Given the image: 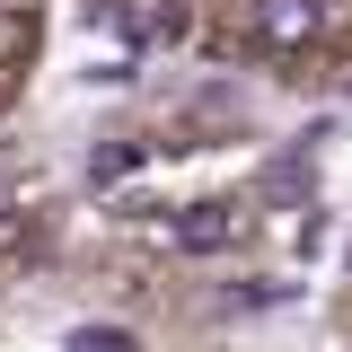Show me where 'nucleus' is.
Here are the masks:
<instances>
[{"label":"nucleus","mask_w":352,"mask_h":352,"mask_svg":"<svg viewBox=\"0 0 352 352\" xmlns=\"http://www.w3.org/2000/svg\"><path fill=\"white\" fill-rule=\"evenodd\" d=\"M335 352H352V247H344V273H335Z\"/></svg>","instance_id":"3"},{"label":"nucleus","mask_w":352,"mask_h":352,"mask_svg":"<svg viewBox=\"0 0 352 352\" xmlns=\"http://www.w3.org/2000/svg\"><path fill=\"white\" fill-rule=\"evenodd\" d=\"M124 53L247 80L291 106H352V0H62Z\"/></svg>","instance_id":"1"},{"label":"nucleus","mask_w":352,"mask_h":352,"mask_svg":"<svg viewBox=\"0 0 352 352\" xmlns=\"http://www.w3.org/2000/svg\"><path fill=\"white\" fill-rule=\"evenodd\" d=\"M62 0H0V124L27 106L53 71V36H62Z\"/></svg>","instance_id":"2"}]
</instances>
